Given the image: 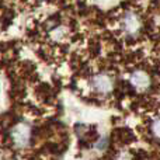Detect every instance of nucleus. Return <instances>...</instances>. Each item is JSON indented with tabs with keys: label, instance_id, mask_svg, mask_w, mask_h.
<instances>
[{
	"label": "nucleus",
	"instance_id": "obj_1",
	"mask_svg": "<svg viewBox=\"0 0 160 160\" xmlns=\"http://www.w3.org/2000/svg\"><path fill=\"white\" fill-rule=\"evenodd\" d=\"M141 27L142 22L135 13H132V11L125 13V16L122 17V31L128 38L138 37V34L141 32Z\"/></svg>",
	"mask_w": 160,
	"mask_h": 160
},
{
	"label": "nucleus",
	"instance_id": "obj_5",
	"mask_svg": "<svg viewBox=\"0 0 160 160\" xmlns=\"http://www.w3.org/2000/svg\"><path fill=\"white\" fill-rule=\"evenodd\" d=\"M105 145H107V142H105V139H102V141H100V143L97 145V148H98V149H104Z\"/></svg>",
	"mask_w": 160,
	"mask_h": 160
},
{
	"label": "nucleus",
	"instance_id": "obj_4",
	"mask_svg": "<svg viewBox=\"0 0 160 160\" xmlns=\"http://www.w3.org/2000/svg\"><path fill=\"white\" fill-rule=\"evenodd\" d=\"M152 132L155 135V138L160 141V118H156L152 122Z\"/></svg>",
	"mask_w": 160,
	"mask_h": 160
},
{
	"label": "nucleus",
	"instance_id": "obj_2",
	"mask_svg": "<svg viewBox=\"0 0 160 160\" xmlns=\"http://www.w3.org/2000/svg\"><path fill=\"white\" fill-rule=\"evenodd\" d=\"M91 86L94 87V90L100 94H108L112 91L114 88V79L110 75H97L91 79Z\"/></svg>",
	"mask_w": 160,
	"mask_h": 160
},
{
	"label": "nucleus",
	"instance_id": "obj_3",
	"mask_svg": "<svg viewBox=\"0 0 160 160\" xmlns=\"http://www.w3.org/2000/svg\"><path fill=\"white\" fill-rule=\"evenodd\" d=\"M131 83H132V86L135 88H138V90H146L150 86V78H149V75H146L145 72L138 70V72L131 75Z\"/></svg>",
	"mask_w": 160,
	"mask_h": 160
}]
</instances>
